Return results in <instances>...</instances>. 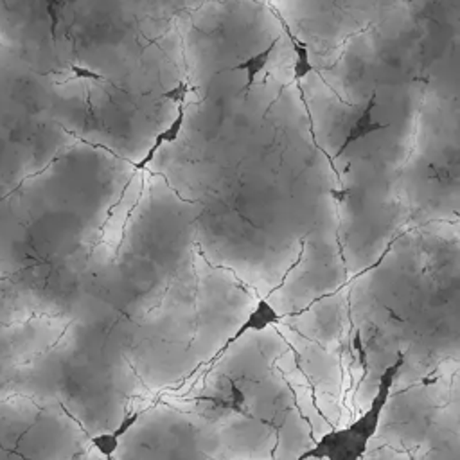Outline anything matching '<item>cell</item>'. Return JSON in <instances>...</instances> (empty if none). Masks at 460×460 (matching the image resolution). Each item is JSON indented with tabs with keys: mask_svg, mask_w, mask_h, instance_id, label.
I'll return each instance as SVG.
<instances>
[{
	"mask_svg": "<svg viewBox=\"0 0 460 460\" xmlns=\"http://www.w3.org/2000/svg\"><path fill=\"white\" fill-rule=\"evenodd\" d=\"M189 92H191L189 85H187L186 81H180V83L176 85V87H173L171 90L164 92L162 97L164 100L173 101V103H176V105H183V101H186V97Z\"/></svg>",
	"mask_w": 460,
	"mask_h": 460,
	"instance_id": "5b68a950",
	"label": "cell"
},
{
	"mask_svg": "<svg viewBox=\"0 0 460 460\" xmlns=\"http://www.w3.org/2000/svg\"><path fill=\"white\" fill-rule=\"evenodd\" d=\"M279 43V38H275L274 42L268 43L267 49H262L261 53L254 54V56L247 58L245 61H241L240 65H234V67H230V69L227 70V73H236V70H245V74H247V83H245V88H243V94H248V90L252 88V85H254L255 77L259 76V74L264 70V67L268 65V61H270L272 58V53L275 50V47H277Z\"/></svg>",
	"mask_w": 460,
	"mask_h": 460,
	"instance_id": "3957f363",
	"label": "cell"
},
{
	"mask_svg": "<svg viewBox=\"0 0 460 460\" xmlns=\"http://www.w3.org/2000/svg\"><path fill=\"white\" fill-rule=\"evenodd\" d=\"M374 107H376V92H374V94L370 95L369 105L365 107V110L361 112L360 117H358L356 121H354V124L351 126L349 132H347V135H346V139H343L342 146H340V149L336 151V159H338V156L342 155V153L346 151V149L349 148L351 144H354V142L361 141V139H365L367 135L374 134V132H378V129L387 128V124H380V122L373 121Z\"/></svg>",
	"mask_w": 460,
	"mask_h": 460,
	"instance_id": "7a4b0ae2",
	"label": "cell"
},
{
	"mask_svg": "<svg viewBox=\"0 0 460 460\" xmlns=\"http://www.w3.org/2000/svg\"><path fill=\"white\" fill-rule=\"evenodd\" d=\"M403 358H397L394 365L388 367L381 374L378 381V392L369 407L363 410V414L354 419L351 424L340 430L329 432L323 435L311 449L302 453L299 460H361L365 451L369 449L370 441L378 434L381 417H383L385 407L390 400V392L394 387V380L400 374L403 367Z\"/></svg>",
	"mask_w": 460,
	"mask_h": 460,
	"instance_id": "6da1fadb",
	"label": "cell"
},
{
	"mask_svg": "<svg viewBox=\"0 0 460 460\" xmlns=\"http://www.w3.org/2000/svg\"><path fill=\"white\" fill-rule=\"evenodd\" d=\"M183 119H186V110H183V105H178L176 117L173 119V122L168 126V128L160 132V135H162L164 139V144H173V142L178 139L180 132H182L183 128Z\"/></svg>",
	"mask_w": 460,
	"mask_h": 460,
	"instance_id": "277c9868",
	"label": "cell"
},
{
	"mask_svg": "<svg viewBox=\"0 0 460 460\" xmlns=\"http://www.w3.org/2000/svg\"><path fill=\"white\" fill-rule=\"evenodd\" d=\"M74 73H76L77 77H88V80H101L103 81L105 77L101 76V74H95V73H90V70L87 69H80V67H74Z\"/></svg>",
	"mask_w": 460,
	"mask_h": 460,
	"instance_id": "8992f818",
	"label": "cell"
}]
</instances>
